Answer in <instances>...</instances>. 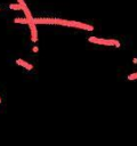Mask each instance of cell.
I'll use <instances>...</instances> for the list:
<instances>
[{"label": "cell", "instance_id": "2", "mask_svg": "<svg viewBox=\"0 0 137 146\" xmlns=\"http://www.w3.org/2000/svg\"><path fill=\"white\" fill-rule=\"evenodd\" d=\"M90 42L92 43H97V44H102V46H114V47H120V42L116 40H110V39H99L96 36H90L88 39Z\"/></svg>", "mask_w": 137, "mask_h": 146}, {"label": "cell", "instance_id": "10", "mask_svg": "<svg viewBox=\"0 0 137 146\" xmlns=\"http://www.w3.org/2000/svg\"><path fill=\"white\" fill-rule=\"evenodd\" d=\"M0 103H1V99H0Z\"/></svg>", "mask_w": 137, "mask_h": 146}, {"label": "cell", "instance_id": "6", "mask_svg": "<svg viewBox=\"0 0 137 146\" xmlns=\"http://www.w3.org/2000/svg\"><path fill=\"white\" fill-rule=\"evenodd\" d=\"M9 8L10 9H14V10H22V6L19 3H10L9 5Z\"/></svg>", "mask_w": 137, "mask_h": 146}, {"label": "cell", "instance_id": "1", "mask_svg": "<svg viewBox=\"0 0 137 146\" xmlns=\"http://www.w3.org/2000/svg\"><path fill=\"white\" fill-rule=\"evenodd\" d=\"M54 19H55V24H57V25L76 27V29H81V30H86V31H92L94 30L92 25H88L84 23H80V22H75V21H67V19H62V18H54Z\"/></svg>", "mask_w": 137, "mask_h": 146}, {"label": "cell", "instance_id": "9", "mask_svg": "<svg viewBox=\"0 0 137 146\" xmlns=\"http://www.w3.org/2000/svg\"><path fill=\"white\" fill-rule=\"evenodd\" d=\"M38 50H39L38 47H33V51H38Z\"/></svg>", "mask_w": 137, "mask_h": 146}, {"label": "cell", "instance_id": "7", "mask_svg": "<svg viewBox=\"0 0 137 146\" xmlns=\"http://www.w3.org/2000/svg\"><path fill=\"white\" fill-rule=\"evenodd\" d=\"M14 22H15V23H21V24H29V21H27L26 18H19V17L15 18Z\"/></svg>", "mask_w": 137, "mask_h": 146}, {"label": "cell", "instance_id": "4", "mask_svg": "<svg viewBox=\"0 0 137 146\" xmlns=\"http://www.w3.org/2000/svg\"><path fill=\"white\" fill-rule=\"evenodd\" d=\"M29 26H30V30H31V40L33 42H37L38 40V33H37V27H35V24L32 22V23H29Z\"/></svg>", "mask_w": 137, "mask_h": 146}, {"label": "cell", "instance_id": "5", "mask_svg": "<svg viewBox=\"0 0 137 146\" xmlns=\"http://www.w3.org/2000/svg\"><path fill=\"white\" fill-rule=\"evenodd\" d=\"M16 64L19 65V66L25 67L26 70H32V68H33V65H32V64H29L27 62H25V60H23V59H21V58L16 59Z\"/></svg>", "mask_w": 137, "mask_h": 146}, {"label": "cell", "instance_id": "3", "mask_svg": "<svg viewBox=\"0 0 137 146\" xmlns=\"http://www.w3.org/2000/svg\"><path fill=\"white\" fill-rule=\"evenodd\" d=\"M33 23L35 25L37 24H55V19L48 18V17H38V18L33 17Z\"/></svg>", "mask_w": 137, "mask_h": 146}, {"label": "cell", "instance_id": "8", "mask_svg": "<svg viewBox=\"0 0 137 146\" xmlns=\"http://www.w3.org/2000/svg\"><path fill=\"white\" fill-rule=\"evenodd\" d=\"M135 79H137V72L136 73H132V74H130L128 76V80H135Z\"/></svg>", "mask_w": 137, "mask_h": 146}]
</instances>
